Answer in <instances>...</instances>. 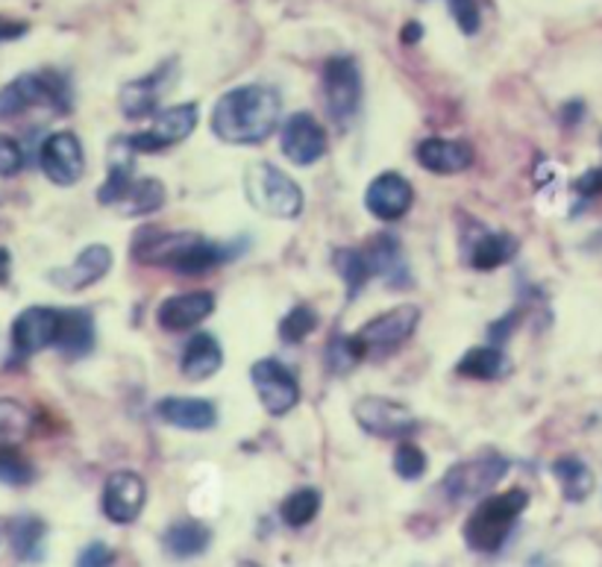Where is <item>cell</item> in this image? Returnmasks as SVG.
Listing matches in <instances>:
<instances>
[{
  "label": "cell",
  "instance_id": "obj_1",
  "mask_svg": "<svg viewBox=\"0 0 602 567\" xmlns=\"http://www.w3.org/2000/svg\"><path fill=\"white\" fill-rule=\"evenodd\" d=\"M283 101L271 85H238L212 109V133L226 144H262L280 127Z\"/></svg>",
  "mask_w": 602,
  "mask_h": 567
},
{
  "label": "cell",
  "instance_id": "obj_2",
  "mask_svg": "<svg viewBox=\"0 0 602 567\" xmlns=\"http://www.w3.org/2000/svg\"><path fill=\"white\" fill-rule=\"evenodd\" d=\"M529 494L523 488H511L506 494H494L473 509L464 523V541L476 553H497L508 541L518 518L527 511Z\"/></svg>",
  "mask_w": 602,
  "mask_h": 567
},
{
  "label": "cell",
  "instance_id": "obj_3",
  "mask_svg": "<svg viewBox=\"0 0 602 567\" xmlns=\"http://www.w3.org/2000/svg\"><path fill=\"white\" fill-rule=\"evenodd\" d=\"M250 206L276 221H294L303 212V189L271 162H256L245 174Z\"/></svg>",
  "mask_w": 602,
  "mask_h": 567
},
{
  "label": "cell",
  "instance_id": "obj_4",
  "mask_svg": "<svg viewBox=\"0 0 602 567\" xmlns=\"http://www.w3.org/2000/svg\"><path fill=\"white\" fill-rule=\"evenodd\" d=\"M33 106H50L54 113H71V85L57 71H45V74H21L10 85L0 88V121L19 118Z\"/></svg>",
  "mask_w": 602,
  "mask_h": 567
},
{
  "label": "cell",
  "instance_id": "obj_5",
  "mask_svg": "<svg viewBox=\"0 0 602 567\" xmlns=\"http://www.w3.org/2000/svg\"><path fill=\"white\" fill-rule=\"evenodd\" d=\"M323 97H327V113L341 130L356 118L362 106V71L358 62L347 54L327 59L323 66Z\"/></svg>",
  "mask_w": 602,
  "mask_h": 567
},
{
  "label": "cell",
  "instance_id": "obj_6",
  "mask_svg": "<svg viewBox=\"0 0 602 567\" xmlns=\"http://www.w3.org/2000/svg\"><path fill=\"white\" fill-rule=\"evenodd\" d=\"M508 459L499 453H485L476 459L456 462L444 476L441 488L450 500H473V497H488L491 488L508 473Z\"/></svg>",
  "mask_w": 602,
  "mask_h": 567
},
{
  "label": "cell",
  "instance_id": "obj_7",
  "mask_svg": "<svg viewBox=\"0 0 602 567\" xmlns=\"http://www.w3.org/2000/svg\"><path fill=\"white\" fill-rule=\"evenodd\" d=\"M417 323H421L417 306H397V309H388V312L370 318L356 332V339L367 359L370 356H388V353H394L397 347H403L405 341L412 339Z\"/></svg>",
  "mask_w": 602,
  "mask_h": 567
},
{
  "label": "cell",
  "instance_id": "obj_8",
  "mask_svg": "<svg viewBox=\"0 0 602 567\" xmlns=\"http://www.w3.org/2000/svg\"><path fill=\"white\" fill-rule=\"evenodd\" d=\"M198 121H200L198 104L168 106V109L156 113L153 127H147V130H142V133L130 135L132 151L135 153L168 151V147H174V144L186 142V139L194 133Z\"/></svg>",
  "mask_w": 602,
  "mask_h": 567
},
{
  "label": "cell",
  "instance_id": "obj_9",
  "mask_svg": "<svg viewBox=\"0 0 602 567\" xmlns=\"http://www.w3.org/2000/svg\"><path fill=\"white\" fill-rule=\"evenodd\" d=\"M353 417L367 435H377V438H405L417 429V415L412 409L379 394L358 400L353 406Z\"/></svg>",
  "mask_w": 602,
  "mask_h": 567
},
{
  "label": "cell",
  "instance_id": "obj_10",
  "mask_svg": "<svg viewBox=\"0 0 602 567\" xmlns=\"http://www.w3.org/2000/svg\"><path fill=\"white\" fill-rule=\"evenodd\" d=\"M250 379L268 415L280 417L288 415L300 403V386L292 370L285 368L280 359H259L250 368Z\"/></svg>",
  "mask_w": 602,
  "mask_h": 567
},
{
  "label": "cell",
  "instance_id": "obj_11",
  "mask_svg": "<svg viewBox=\"0 0 602 567\" xmlns=\"http://www.w3.org/2000/svg\"><path fill=\"white\" fill-rule=\"evenodd\" d=\"M174 80H177V59H168V62H162L147 76H139V80L127 83L121 88V97H118L121 113L132 118V121H142V118L156 115L160 97L174 85Z\"/></svg>",
  "mask_w": 602,
  "mask_h": 567
},
{
  "label": "cell",
  "instance_id": "obj_12",
  "mask_svg": "<svg viewBox=\"0 0 602 567\" xmlns=\"http://www.w3.org/2000/svg\"><path fill=\"white\" fill-rule=\"evenodd\" d=\"M280 147L294 165H315L327 153V130L311 113H297L283 123Z\"/></svg>",
  "mask_w": 602,
  "mask_h": 567
},
{
  "label": "cell",
  "instance_id": "obj_13",
  "mask_svg": "<svg viewBox=\"0 0 602 567\" xmlns=\"http://www.w3.org/2000/svg\"><path fill=\"white\" fill-rule=\"evenodd\" d=\"M38 162H42L45 177L50 182H57V186H74L85 174L83 144H80V139L74 133H66V130L45 139L42 153H38Z\"/></svg>",
  "mask_w": 602,
  "mask_h": 567
},
{
  "label": "cell",
  "instance_id": "obj_14",
  "mask_svg": "<svg viewBox=\"0 0 602 567\" xmlns=\"http://www.w3.org/2000/svg\"><path fill=\"white\" fill-rule=\"evenodd\" d=\"M147 503V485L135 471L113 473L104 485V515L113 523H132Z\"/></svg>",
  "mask_w": 602,
  "mask_h": 567
},
{
  "label": "cell",
  "instance_id": "obj_15",
  "mask_svg": "<svg viewBox=\"0 0 602 567\" xmlns=\"http://www.w3.org/2000/svg\"><path fill=\"white\" fill-rule=\"evenodd\" d=\"M59 315L62 309H50V306H29L12 323V344L19 356H33V353L45 351L57 344Z\"/></svg>",
  "mask_w": 602,
  "mask_h": 567
},
{
  "label": "cell",
  "instance_id": "obj_16",
  "mask_svg": "<svg viewBox=\"0 0 602 567\" xmlns=\"http://www.w3.org/2000/svg\"><path fill=\"white\" fill-rule=\"evenodd\" d=\"M414 189L412 182L405 180L403 174L397 170H386L379 174L377 180L367 186L365 206L367 212L379 221H400V217L412 209Z\"/></svg>",
  "mask_w": 602,
  "mask_h": 567
},
{
  "label": "cell",
  "instance_id": "obj_17",
  "mask_svg": "<svg viewBox=\"0 0 602 567\" xmlns=\"http://www.w3.org/2000/svg\"><path fill=\"white\" fill-rule=\"evenodd\" d=\"M113 268V250L106 245H88L74 262L50 274V283H57L66 292H83L88 285L101 283Z\"/></svg>",
  "mask_w": 602,
  "mask_h": 567
},
{
  "label": "cell",
  "instance_id": "obj_18",
  "mask_svg": "<svg viewBox=\"0 0 602 567\" xmlns=\"http://www.w3.org/2000/svg\"><path fill=\"white\" fill-rule=\"evenodd\" d=\"M215 312V294L209 292H189V294H174L162 303L156 321L162 330L168 332H186L191 327H198Z\"/></svg>",
  "mask_w": 602,
  "mask_h": 567
},
{
  "label": "cell",
  "instance_id": "obj_19",
  "mask_svg": "<svg viewBox=\"0 0 602 567\" xmlns=\"http://www.w3.org/2000/svg\"><path fill=\"white\" fill-rule=\"evenodd\" d=\"M414 160L421 162L429 174L438 177H452L473 165V147L468 142H456V139H424L414 151Z\"/></svg>",
  "mask_w": 602,
  "mask_h": 567
},
{
  "label": "cell",
  "instance_id": "obj_20",
  "mask_svg": "<svg viewBox=\"0 0 602 567\" xmlns=\"http://www.w3.org/2000/svg\"><path fill=\"white\" fill-rule=\"evenodd\" d=\"M156 415L165 424L177 426V429H191V433H203L217 424L215 403L203 398H165L156 403Z\"/></svg>",
  "mask_w": 602,
  "mask_h": 567
},
{
  "label": "cell",
  "instance_id": "obj_21",
  "mask_svg": "<svg viewBox=\"0 0 602 567\" xmlns=\"http://www.w3.org/2000/svg\"><path fill=\"white\" fill-rule=\"evenodd\" d=\"M66 359H83L95 351V315L85 309H62L59 315L57 344Z\"/></svg>",
  "mask_w": 602,
  "mask_h": 567
},
{
  "label": "cell",
  "instance_id": "obj_22",
  "mask_svg": "<svg viewBox=\"0 0 602 567\" xmlns=\"http://www.w3.org/2000/svg\"><path fill=\"white\" fill-rule=\"evenodd\" d=\"M365 253L367 259H370L374 276H379L386 285H391V288H403V285L412 283L403 247L397 245L394 236H388V233L374 236L370 238V245L365 247Z\"/></svg>",
  "mask_w": 602,
  "mask_h": 567
},
{
  "label": "cell",
  "instance_id": "obj_23",
  "mask_svg": "<svg viewBox=\"0 0 602 567\" xmlns=\"http://www.w3.org/2000/svg\"><path fill=\"white\" fill-rule=\"evenodd\" d=\"M224 365V351L212 332H194L182 351V359H179V370L182 377L191 379V382H203V379L215 377L217 370Z\"/></svg>",
  "mask_w": 602,
  "mask_h": 567
},
{
  "label": "cell",
  "instance_id": "obj_24",
  "mask_svg": "<svg viewBox=\"0 0 602 567\" xmlns=\"http://www.w3.org/2000/svg\"><path fill=\"white\" fill-rule=\"evenodd\" d=\"M132 162H135V151H132L130 135L115 139L113 151H109V170H106V180L104 186L97 189V200H101L104 206H115V203L123 200V194L130 191Z\"/></svg>",
  "mask_w": 602,
  "mask_h": 567
},
{
  "label": "cell",
  "instance_id": "obj_25",
  "mask_svg": "<svg viewBox=\"0 0 602 567\" xmlns=\"http://www.w3.org/2000/svg\"><path fill=\"white\" fill-rule=\"evenodd\" d=\"M10 544L15 556L27 565H38L45 558V539H48V523L36 515H19L10 520L7 527Z\"/></svg>",
  "mask_w": 602,
  "mask_h": 567
},
{
  "label": "cell",
  "instance_id": "obj_26",
  "mask_svg": "<svg viewBox=\"0 0 602 567\" xmlns=\"http://www.w3.org/2000/svg\"><path fill=\"white\" fill-rule=\"evenodd\" d=\"M162 544L174 558H194L203 556L212 544V530H209L203 520H177L170 523L165 535H162Z\"/></svg>",
  "mask_w": 602,
  "mask_h": 567
},
{
  "label": "cell",
  "instance_id": "obj_27",
  "mask_svg": "<svg viewBox=\"0 0 602 567\" xmlns=\"http://www.w3.org/2000/svg\"><path fill=\"white\" fill-rule=\"evenodd\" d=\"M456 374L461 377H471V379H499L508 374V359L506 353L499 351L497 344H488V347H473L459 359L456 365Z\"/></svg>",
  "mask_w": 602,
  "mask_h": 567
},
{
  "label": "cell",
  "instance_id": "obj_28",
  "mask_svg": "<svg viewBox=\"0 0 602 567\" xmlns=\"http://www.w3.org/2000/svg\"><path fill=\"white\" fill-rule=\"evenodd\" d=\"M518 253V238L508 233H485V236L473 245L471 265L476 271H497L506 262H511Z\"/></svg>",
  "mask_w": 602,
  "mask_h": 567
},
{
  "label": "cell",
  "instance_id": "obj_29",
  "mask_svg": "<svg viewBox=\"0 0 602 567\" xmlns=\"http://www.w3.org/2000/svg\"><path fill=\"white\" fill-rule=\"evenodd\" d=\"M553 473L555 480L562 483V492H565V497L570 503H582L591 497L593 473L582 459H576V456H562V459H555L553 462Z\"/></svg>",
  "mask_w": 602,
  "mask_h": 567
},
{
  "label": "cell",
  "instance_id": "obj_30",
  "mask_svg": "<svg viewBox=\"0 0 602 567\" xmlns=\"http://www.w3.org/2000/svg\"><path fill=\"white\" fill-rule=\"evenodd\" d=\"M332 265L341 274L344 285H347V297H358L362 288L370 283L374 276V268H370V259H367L365 250H356V247H341L332 253Z\"/></svg>",
  "mask_w": 602,
  "mask_h": 567
},
{
  "label": "cell",
  "instance_id": "obj_31",
  "mask_svg": "<svg viewBox=\"0 0 602 567\" xmlns=\"http://www.w3.org/2000/svg\"><path fill=\"white\" fill-rule=\"evenodd\" d=\"M162 203H165V186L160 180L144 177V180H132L130 191L123 194V200L115 203V209L127 217H142L153 215L156 209H162Z\"/></svg>",
  "mask_w": 602,
  "mask_h": 567
},
{
  "label": "cell",
  "instance_id": "obj_32",
  "mask_svg": "<svg viewBox=\"0 0 602 567\" xmlns=\"http://www.w3.org/2000/svg\"><path fill=\"white\" fill-rule=\"evenodd\" d=\"M320 503H323V497H320L318 488H297V492L285 497L280 515H283V520L292 530H303V527H309L311 520L318 518Z\"/></svg>",
  "mask_w": 602,
  "mask_h": 567
},
{
  "label": "cell",
  "instance_id": "obj_33",
  "mask_svg": "<svg viewBox=\"0 0 602 567\" xmlns=\"http://www.w3.org/2000/svg\"><path fill=\"white\" fill-rule=\"evenodd\" d=\"M367 356L365 351H362V344H358L356 332L353 335H335V339L330 341V347H327V368L332 370V374H350V370L356 368V365H362Z\"/></svg>",
  "mask_w": 602,
  "mask_h": 567
},
{
  "label": "cell",
  "instance_id": "obj_34",
  "mask_svg": "<svg viewBox=\"0 0 602 567\" xmlns=\"http://www.w3.org/2000/svg\"><path fill=\"white\" fill-rule=\"evenodd\" d=\"M33 417L15 400H0V447H15L29 433Z\"/></svg>",
  "mask_w": 602,
  "mask_h": 567
},
{
  "label": "cell",
  "instance_id": "obj_35",
  "mask_svg": "<svg viewBox=\"0 0 602 567\" xmlns=\"http://www.w3.org/2000/svg\"><path fill=\"white\" fill-rule=\"evenodd\" d=\"M315 330H318V312L311 306H294L292 312L280 321V335L285 344H300Z\"/></svg>",
  "mask_w": 602,
  "mask_h": 567
},
{
  "label": "cell",
  "instance_id": "obj_36",
  "mask_svg": "<svg viewBox=\"0 0 602 567\" xmlns=\"http://www.w3.org/2000/svg\"><path fill=\"white\" fill-rule=\"evenodd\" d=\"M36 480V468L15 450V447H0V483L3 485H29Z\"/></svg>",
  "mask_w": 602,
  "mask_h": 567
},
{
  "label": "cell",
  "instance_id": "obj_37",
  "mask_svg": "<svg viewBox=\"0 0 602 567\" xmlns=\"http://www.w3.org/2000/svg\"><path fill=\"white\" fill-rule=\"evenodd\" d=\"M426 453L421 447L414 445H400L394 453V471L400 480L405 483H414V480H421L426 473Z\"/></svg>",
  "mask_w": 602,
  "mask_h": 567
},
{
  "label": "cell",
  "instance_id": "obj_38",
  "mask_svg": "<svg viewBox=\"0 0 602 567\" xmlns=\"http://www.w3.org/2000/svg\"><path fill=\"white\" fill-rule=\"evenodd\" d=\"M450 12L464 36L480 33L482 19H480V3H476V0H450Z\"/></svg>",
  "mask_w": 602,
  "mask_h": 567
},
{
  "label": "cell",
  "instance_id": "obj_39",
  "mask_svg": "<svg viewBox=\"0 0 602 567\" xmlns=\"http://www.w3.org/2000/svg\"><path fill=\"white\" fill-rule=\"evenodd\" d=\"M24 168V151L12 135L0 133V177H15Z\"/></svg>",
  "mask_w": 602,
  "mask_h": 567
},
{
  "label": "cell",
  "instance_id": "obj_40",
  "mask_svg": "<svg viewBox=\"0 0 602 567\" xmlns=\"http://www.w3.org/2000/svg\"><path fill=\"white\" fill-rule=\"evenodd\" d=\"M115 562V553L106 547L104 541H95V544H88V547L80 553L76 558V567H109Z\"/></svg>",
  "mask_w": 602,
  "mask_h": 567
},
{
  "label": "cell",
  "instance_id": "obj_41",
  "mask_svg": "<svg viewBox=\"0 0 602 567\" xmlns=\"http://www.w3.org/2000/svg\"><path fill=\"white\" fill-rule=\"evenodd\" d=\"M574 191L582 200H593L602 194V168H591L585 170L582 177L574 182Z\"/></svg>",
  "mask_w": 602,
  "mask_h": 567
},
{
  "label": "cell",
  "instance_id": "obj_42",
  "mask_svg": "<svg viewBox=\"0 0 602 567\" xmlns=\"http://www.w3.org/2000/svg\"><path fill=\"white\" fill-rule=\"evenodd\" d=\"M518 321H520V312H508L506 318H499V321H494L488 327V335H491V344H506L508 341V335H511V330H515V327H518Z\"/></svg>",
  "mask_w": 602,
  "mask_h": 567
},
{
  "label": "cell",
  "instance_id": "obj_43",
  "mask_svg": "<svg viewBox=\"0 0 602 567\" xmlns=\"http://www.w3.org/2000/svg\"><path fill=\"white\" fill-rule=\"evenodd\" d=\"M27 29H29L27 21H12L0 15V42H15V38L24 36Z\"/></svg>",
  "mask_w": 602,
  "mask_h": 567
},
{
  "label": "cell",
  "instance_id": "obj_44",
  "mask_svg": "<svg viewBox=\"0 0 602 567\" xmlns=\"http://www.w3.org/2000/svg\"><path fill=\"white\" fill-rule=\"evenodd\" d=\"M558 118H562V123H565V127H576V123H582L585 101H567V104L562 106Z\"/></svg>",
  "mask_w": 602,
  "mask_h": 567
},
{
  "label": "cell",
  "instance_id": "obj_45",
  "mask_svg": "<svg viewBox=\"0 0 602 567\" xmlns=\"http://www.w3.org/2000/svg\"><path fill=\"white\" fill-rule=\"evenodd\" d=\"M424 38V27L417 24V21H409L403 27V42L405 45H414V42H421Z\"/></svg>",
  "mask_w": 602,
  "mask_h": 567
},
{
  "label": "cell",
  "instance_id": "obj_46",
  "mask_svg": "<svg viewBox=\"0 0 602 567\" xmlns=\"http://www.w3.org/2000/svg\"><path fill=\"white\" fill-rule=\"evenodd\" d=\"M10 276V250L7 247H0V283Z\"/></svg>",
  "mask_w": 602,
  "mask_h": 567
},
{
  "label": "cell",
  "instance_id": "obj_47",
  "mask_svg": "<svg viewBox=\"0 0 602 567\" xmlns=\"http://www.w3.org/2000/svg\"><path fill=\"white\" fill-rule=\"evenodd\" d=\"M238 567H262V565H256V562H241Z\"/></svg>",
  "mask_w": 602,
  "mask_h": 567
}]
</instances>
